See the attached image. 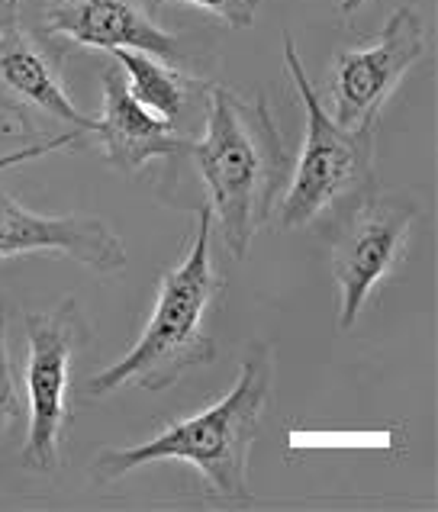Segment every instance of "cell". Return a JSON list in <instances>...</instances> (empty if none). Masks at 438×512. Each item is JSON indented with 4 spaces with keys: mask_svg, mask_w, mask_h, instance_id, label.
<instances>
[{
    "mask_svg": "<svg viewBox=\"0 0 438 512\" xmlns=\"http://www.w3.org/2000/svg\"><path fill=\"white\" fill-rule=\"evenodd\" d=\"M207 133L191 142L194 165L207 187V210L229 255L242 261L268 226L277 194L287 187V149L271 107L242 100L219 84L207 87Z\"/></svg>",
    "mask_w": 438,
    "mask_h": 512,
    "instance_id": "6da1fadb",
    "label": "cell"
},
{
    "mask_svg": "<svg viewBox=\"0 0 438 512\" xmlns=\"http://www.w3.org/2000/svg\"><path fill=\"white\" fill-rule=\"evenodd\" d=\"M226 294L223 274L213 268V216L197 207V229L187 255L162 274L155 310L139 342L120 361L87 380V397H107L126 384L165 390L200 364L216 358L213 319Z\"/></svg>",
    "mask_w": 438,
    "mask_h": 512,
    "instance_id": "7a4b0ae2",
    "label": "cell"
},
{
    "mask_svg": "<svg viewBox=\"0 0 438 512\" xmlns=\"http://www.w3.org/2000/svg\"><path fill=\"white\" fill-rule=\"evenodd\" d=\"M271 397V351L261 345L242 361L236 384L203 413L168 422L162 432L129 448H107L94 461L97 480H120L158 461H184L203 477L216 500H248V451Z\"/></svg>",
    "mask_w": 438,
    "mask_h": 512,
    "instance_id": "3957f363",
    "label": "cell"
},
{
    "mask_svg": "<svg viewBox=\"0 0 438 512\" xmlns=\"http://www.w3.org/2000/svg\"><path fill=\"white\" fill-rule=\"evenodd\" d=\"M284 65L294 78L306 110L303 149L287 174L284 197L277 203V226L297 229L329 213L345 200H364L374 181V129H345L323 107L316 87L297 55L294 39L284 33Z\"/></svg>",
    "mask_w": 438,
    "mask_h": 512,
    "instance_id": "277c9868",
    "label": "cell"
},
{
    "mask_svg": "<svg viewBox=\"0 0 438 512\" xmlns=\"http://www.w3.org/2000/svg\"><path fill=\"white\" fill-rule=\"evenodd\" d=\"M87 323L75 300L26 316V442L20 464L52 474L62 464V445L71 422V368L87 342Z\"/></svg>",
    "mask_w": 438,
    "mask_h": 512,
    "instance_id": "5b68a950",
    "label": "cell"
},
{
    "mask_svg": "<svg viewBox=\"0 0 438 512\" xmlns=\"http://www.w3.org/2000/svg\"><path fill=\"white\" fill-rule=\"evenodd\" d=\"M419 210L403 200L364 197L345 216L332 242V277L339 290V329H352L387 277L406 258Z\"/></svg>",
    "mask_w": 438,
    "mask_h": 512,
    "instance_id": "8992f818",
    "label": "cell"
},
{
    "mask_svg": "<svg viewBox=\"0 0 438 512\" xmlns=\"http://www.w3.org/2000/svg\"><path fill=\"white\" fill-rule=\"evenodd\" d=\"M426 46V23L413 7H400L387 17L371 46L342 49L329 81L332 120L345 129H374L384 104L426 55Z\"/></svg>",
    "mask_w": 438,
    "mask_h": 512,
    "instance_id": "52a82bcc",
    "label": "cell"
},
{
    "mask_svg": "<svg viewBox=\"0 0 438 512\" xmlns=\"http://www.w3.org/2000/svg\"><path fill=\"white\" fill-rule=\"evenodd\" d=\"M39 252L65 255L100 274L126 268V242L100 216L36 213L0 187V261Z\"/></svg>",
    "mask_w": 438,
    "mask_h": 512,
    "instance_id": "ba28073f",
    "label": "cell"
},
{
    "mask_svg": "<svg viewBox=\"0 0 438 512\" xmlns=\"http://www.w3.org/2000/svg\"><path fill=\"white\" fill-rule=\"evenodd\" d=\"M46 33L97 52H149L181 62V42L155 20V0H49Z\"/></svg>",
    "mask_w": 438,
    "mask_h": 512,
    "instance_id": "9c48e42d",
    "label": "cell"
},
{
    "mask_svg": "<svg viewBox=\"0 0 438 512\" xmlns=\"http://www.w3.org/2000/svg\"><path fill=\"white\" fill-rule=\"evenodd\" d=\"M0 110L13 113L23 129H33V116L62 123L68 133L94 129V116L75 107L46 55L29 42L20 23L0 29Z\"/></svg>",
    "mask_w": 438,
    "mask_h": 512,
    "instance_id": "30bf717a",
    "label": "cell"
},
{
    "mask_svg": "<svg viewBox=\"0 0 438 512\" xmlns=\"http://www.w3.org/2000/svg\"><path fill=\"white\" fill-rule=\"evenodd\" d=\"M91 136L97 139L107 162L123 171L136 174L152 158L187 155L194 139H184L171 123L158 120L129 94L126 78L116 75V68L104 71V110L94 116Z\"/></svg>",
    "mask_w": 438,
    "mask_h": 512,
    "instance_id": "8fae6325",
    "label": "cell"
},
{
    "mask_svg": "<svg viewBox=\"0 0 438 512\" xmlns=\"http://www.w3.org/2000/svg\"><path fill=\"white\" fill-rule=\"evenodd\" d=\"M113 58L126 71L123 78H126L129 94H133L149 113H155L158 120L171 123L174 129L181 126L187 110L194 107V94L207 87V84H197L194 78L181 75V71L174 68L171 62H165V58H155L149 52L120 49V52H113ZM178 133H181V129H178Z\"/></svg>",
    "mask_w": 438,
    "mask_h": 512,
    "instance_id": "7c38bea8",
    "label": "cell"
},
{
    "mask_svg": "<svg viewBox=\"0 0 438 512\" xmlns=\"http://www.w3.org/2000/svg\"><path fill=\"white\" fill-rule=\"evenodd\" d=\"M20 413L17 400V374H13L10 348H7V310L0 303V435H4Z\"/></svg>",
    "mask_w": 438,
    "mask_h": 512,
    "instance_id": "4fadbf2b",
    "label": "cell"
},
{
    "mask_svg": "<svg viewBox=\"0 0 438 512\" xmlns=\"http://www.w3.org/2000/svg\"><path fill=\"white\" fill-rule=\"evenodd\" d=\"M158 4H191L200 10H210L213 17H219L232 29H248L255 23V13H258L261 0H155V7Z\"/></svg>",
    "mask_w": 438,
    "mask_h": 512,
    "instance_id": "5bb4252c",
    "label": "cell"
},
{
    "mask_svg": "<svg viewBox=\"0 0 438 512\" xmlns=\"http://www.w3.org/2000/svg\"><path fill=\"white\" fill-rule=\"evenodd\" d=\"M78 136L81 133H65V136H52V139H42L36 145H29V149H20V152H7L0 155V171H10V168H20L26 162H36L42 155H52V152H62V149H75L78 145Z\"/></svg>",
    "mask_w": 438,
    "mask_h": 512,
    "instance_id": "9a60e30c",
    "label": "cell"
},
{
    "mask_svg": "<svg viewBox=\"0 0 438 512\" xmlns=\"http://www.w3.org/2000/svg\"><path fill=\"white\" fill-rule=\"evenodd\" d=\"M17 23V4H7V0H0V29Z\"/></svg>",
    "mask_w": 438,
    "mask_h": 512,
    "instance_id": "2e32d148",
    "label": "cell"
},
{
    "mask_svg": "<svg viewBox=\"0 0 438 512\" xmlns=\"http://www.w3.org/2000/svg\"><path fill=\"white\" fill-rule=\"evenodd\" d=\"M361 7H364V0H339V10L345 17H352V13H358Z\"/></svg>",
    "mask_w": 438,
    "mask_h": 512,
    "instance_id": "e0dca14e",
    "label": "cell"
},
{
    "mask_svg": "<svg viewBox=\"0 0 438 512\" xmlns=\"http://www.w3.org/2000/svg\"><path fill=\"white\" fill-rule=\"evenodd\" d=\"M7 4H20V0H7Z\"/></svg>",
    "mask_w": 438,
    "mask_h": 512,
    "instance_id": "ac0fdd59",
    "label": "cell"
}]
</instances>
